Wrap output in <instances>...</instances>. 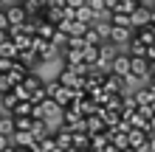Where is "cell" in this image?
<instances>
[{
	"instance_id": "obj_12",
	"label": "cell",
	"mask_w": 155,
	"mask_h": 152,
	"mask_svg": "<svg viewBox=\"0 0 155 152\" xmlns=\"http://www.w3.org/2000/svg\"><path fill=\"white\" fill-rule=\"evenodd\" d=\"M54 138H57V147H59V149H65V152H71V149H74V132H71L68 127L54 130Z\"/></svg>"
},
{
	"instance_id": "obj_7",
	"label": "cell",
	"mask_w": 155,
	"mask_h": 152,
	"mask_svg": "<svg viewBox=\"0 0 155 152\" xmlns=\"http://www.w3.org/2000/svg\"><path fill=\"white\" fill-rule=\"evenodd\" d=\"M113 73L121 76L124 82H130V53H127V51H121V53L113 59Z\"/></svg>"
},
{
	"instance_id": "obj_4",
	"label": "cell",
	"mask_w": 155,
	"mask_h": 152,
	"mask_svg": "<svg viewBox=\"0 0 155 152\" xmlns=\"http://www.w3.org/2000/svg\"><path fill=\"white\" fill-rule=\"evenodd\" d=\"M6 17H8V28H17L28 20V11L23 8V3H12V6H6Z\"/></svg>"
},
{
	"instance_id": "obj_44",
	"label": "cell",
	"mask_w": 155,
	"mask_h": 152,
	"mask_svg": "<svg viewBox=\"0 0 155 152\" xmlns=\"http://www.w3.org/2000/svg\"><path fill=\"white\" fill-rule=\"evenodd\" d=\"M127 152H135V149H127Z\"/></svg>"
},
{
	"instance_id": "obj_22",
	"label": "cell",
	"mask_w": 155,
	"mask_h": 152,
	"mask_svg": "<svg viewBox=\"0 0 155 152\" xmlns=\"http://www.w3.org/2000/svg\"><path fill=\"white\" fill-rule=\"evenodd\" d=\"M14 118L12 115H0V135H8V138H14Z\"/></svg>"
},
{
	"instance_id": "obj_11",
	"label": "cell",
	"mask_w": 155,
	"mask_h": 152,
	"mask_svg": "<svg viewBox=\"0 0 155 152\" xmlns=\"http://www.w3.org/2000/svg\"><path fill=\"white\" fill-rule=\"evenodd\" d=\"M130 20H133V28H144V25H150V23H152V8L138 6V8L130 14Z\"/></svg>"
},
{
	"instance_id": "obj_39",
	"label": "cell",
	"mask_w": 155,
	"mask_h": 152,
	"mask_svg": "<svg viewBox=\"0 0 155 152\" xmlns=\"http://www.w3.org/2000/svg\"><path fill=\"white\" fill-rule=\"evenodd\" d=\"M51 152H65V149H59V147H57V149H51Z\"/></svg>"
},
{
	"instance_id": "obj_45",
	"label": "cell",
	"mask_w": 155,
	"mask_h": 152,
	"mask_svg": "<svg viewBox=\"0 0 155 152\" xmlns=\"http://www.w3.org/2000/svg\"><path fill=\"white\" fill-rule=\"evenodd\" d=\"M85 3H87V0H85Z\"/></svg>"
},
{
	"instance_id": "obj_32",
	"label": "cell",
	"mask_w": 155,
	"mask_h": 152,
	"mask_svg": "<svg viewBox=\"0 0 155 152\" xmlns=\"http://www.w3.org/2000/svg\"><path fill=\"white\" fill-rule=\"evenodd\" d=\"M12 62L14 59H0V73H8L12 70Z\"/></svg>"
},
{
	"instance_id": "obj_27",
	"label": "cell",
	"mask_w": 155,
	"mask_h": 152,
	"mask_svg": "<svg viewBox=\"0 0 155 152\" xmlns=\"http://www.w3.org/2000/svg\"><path fill=\"white\" fill-rule=\"evenodd\" d=\"M74 149H90V135L87 132H74Z\"/></svg>"
},
{
	"instance_id": "obj_9",
	"label": "cell",
	"mask_w": 155,
	"mask_h": 152,
	"mask_svg": "<svg viewBox=\"0 0 155 152\" xmlns=\"http://www.w3.org/2000/svg\"><path fill=\"white\" fill-rule=\"evenodd\" d=\"M133 99H135V104H138V107H147V104H152V102H155V85L144 82V87H138V90L133 93Z\"/></svg>"
},
{
	"instance_id": "obj_19",
	"label": "cell",
	"mask_w": 155,
	"mask_h": 152,
	"mask_svg": "<svg viewBox=\"0 0 155 152\" xmlns=\"http://www.w3.org/2000/svg\"><path fill=\"white\" fill-rule=\"evenodd\" d=\"M17 62H20V65H25V68L31 70V65H37V62H42V59H40L37 53L28 48V51H20V53H17Z\"/></svg>"
},
{
	"instance_id": "obj_28",
	"label": "cell",
	"mask_w": 155,
	"mask_h": 152,
	"mask_svg": "<svg viewBox=\"0 0 155 152\" xmlns=\"http://www.w3.org/2000/svg\"><path fill=\"white\" fill-rule=\"evenodd\" d=\"M31 110H34L31 102H17L14 110H12V115H31Z\"/></svg>"
},
{
	"instance_id": "obj_37",
	"label": "cell",
	"mask_w": 155,
	"mask_h": 152,
	"mask_svg": "<svg viewBox=\"0 0 155 152\" xmlns=\"http://www.w3.org/2000/svg\"><path fill=\"white\" fill-rule=\"evenodd\" d=\"M8 40V31H3V28H0V42H6Z\"/></svg>"
},
{
	"instance_id": "obj_35",
	"label": "cell",
	"mask_w": 155,
	"mask_h": 152,
	"mask_svg": "<svg viewBox=\"0 0 155 152\" xmlns=\"http://www.w3.org/2000/svg\"><path fill=\"white\" fill-rule=\"evenodd\" d=\"M8 147H12V138H8V135H0V152L8 149Z\"/></svg>"
},
{
	"instance_id": "obj_6",
	"label": "cell",
	"mask_w": 155,
	"mask_h": 152,
	"mask_svg": "<svg viewBox=\"0 0 155 152\" xmlns=\"http://www.w3.org/2000/svg\"><path fill=\"white\" fill-rule=\"evenodd\" d=\"M31 51L37 53L40 59H51V57H57V48H54V42L51 40H40V37H34V42H31Z\"/></svg>"
},
{
	"instance_id": "obj_3",
	"label": "cell",
	"mask_w": 155,
	"mask_h": 152,
	"mask_svg": "<svg viewBox=\"0 0 155 152\" xmlns=\"http://www.w3.org/2000/svg\"><path fill=\"white\" fill-rule=\"evenodd\" d=\"M57 82L62 85V87H82V90H85V76L79 73V70H74V68H62L59 70V76H57Z\"/></svg>"
},
{
	"instance_id": "obj_2",
	"label": "cell",
	"mask_w": 155,
	"mask_h": 152,
	"mask_svg": "<svg viewBox=\"0 0 155 152\" xmlns=\"http://www.w3.org/2000/svg\"><path fill=\"white\" fill-rule=\"evenodd\" d=\"M130 82H150V59L147 57H130Z\"/></svg>"
},
{
	"instance_id": "obj_41",
	"label": "cell",
	"mask_w": 155,
	"mask_h": 152,
	"mask_svg": "<svg viewBox=\"0 0 155 152\" xmlns=\"http://www.w3.org/2000/svg\"><path fill=\"white\" fill-rule=\"evenodd\" d=\"M3 152H12V147H8V149H3Z\"/></svg>"
},
{
	"instance_id": "obj_15",
	"label": "cell",
	"mask_w": 155,
	"mask_h": 152,
	"mask_svg": "<svg viewBox=\"0 0 155 152\" xmlns=\"http://www.w3.org/2000/svg\"><path fill=\"white\" fill-rule=\"evenodd\" d=\"M85 127H87V135H96V132H104V121L99 115H85Z\"/></svg>"
},
{
	"instance_id": "obj_18",
	"label": "cell",
	"mask_w": 155,
	"mask_h": 152,
	"mask_svg": "<svg viewBox=\"0 0 155 152\" xmlns=\"http://www.w3.org/2000/svg\"><path fill=\"white\" fill-rule=\"evenodd\" d=\"M14 144L25 147V149H34V147H37V138H34L31 132H14Z\"/></svg>"
},
{
	"instance_id": "obj_13",
	"label": "cell",
	"mask_w": 155,
	"mask_h": 152,
	"mask_svg": "<svg viewBox=\"0 0 155 152\" xmlns=\"http://www.w3.org/2000/svg\"><path fill=\"white\" fill-rule=\"evenodd\" d=\"M74 107H76L82 115H96V113H99V104L90 99V96H82V99H76V102H74Z\"/></svg>"
},
{
	"instance_id": "obj_31",
	"label": "cell",
	"mask_w": 155,
	"mask_h": 152,
	"mask_svg": "<svg viewBox=\"0 0 155 152\" xmlns=\"http://www.w3.org/2000/svg\"><path fill=\"white\" fill-rule=\"evenodd\" d=\"M45 8H54V11H59V8H65V0H48Z\"/></svg>"
},
{
	"instance_id": "obj_20",
	"label": "cell",
	"mask_w": 155,
	"mask_h": 152,
	"mask_svg": "<svg viewBox=\"0 0 155 152\" xmlns=\"http://www.w3.org/2000/svg\"><path fill=\"white\" fill-rule=\"evenodd\" d=\"M82 59H85L87 68H93L96 59H99V45H85V48H82Z\"/></svg>"
},
{
	"instance_id": "obj_23",
	"label": "cell",
	"mask_w": 155,
	"mask_h": 152,
	"mask_svg": "<svg viewBox=\"0 0 155 152\" xmlns=\"http://www.w3.org/2000/svg\"><path fill=\"white\" fill-rule=\"evenodd\" d=\"M82 40H85V45H99V42H102V34L96 31V25H87L85 34H82Z\"/></svg>"
},
{
	"instance_id": "obj_42",
	"label": "cell",
	"mask_w": 155,
	"mask_h": 152,
	"mask_svg": "<svg viewBox=\"0 0 155 152\" xmlns=\"http://www.w3.org/2000/svg\"><path fill=\"white\" fill-rule=\"evenodd\" d=\"M138 3H141V6H144V0H138Z\"/></svg>"
},
{
	"instance_id": "obj_25",
	"label": "cell",
	"mask_w": 155,
	"mask_h": 152,
	"mask_svg": "<svg viewBox=\"0 0 155 152\" xmlns=\"http://www.w3.org/2000/svg\"><path fill=\"white\" fill-rule=\"evenodd\" d=\"M17 53H20V51L14 48V42H12V40L0 42V59H17Z\"/></svg>"
},
{
	"instance_id": "obj_33",
	"label": "cell",
	"mask_w": 155,
	"mask_h": 152,
	"mask_svg": "<svg viewBox=\"0 0 155 152\" xmlns=\"http://www.w3.org/2000/svg\"><path fill=\"white\" fill-rule=\"evenodd\" d=\"M102 3H104V11H107V14H110V11H113V8L118 6V0H102Z\"/></svg>"
},
{
	"instance_id": "obj_30",
	"label": "cell",
	"mask_w": 155,
	"mask_h": 152,
	"mask_svg": "<svg viewBox=\"0 0 155 152\" xmlns=\"http://www.w3.org/2000/svg\"><path fill=\"white\" fill-rule=\"evenodd\" d=\"M14 104H17V96H14V93H6V96H3V110H8V115H12Z\"/></svg>"
},
{
	"instance_id": "obj_26",
	"label": "cell",
	"mask_w": 155,
	"mask_h": 152,
	"mask_svg": "<svg viewBox=\"0 0 155 152\" xmlns=\"http://www.w3.org/2000/svg\"><path fill=\"white\" fill-rule=\"evenodd\" d=\"M51 149H57V138H54V132L45 135L42 141H37V147H34V152H51Z\"/></svg>"
},
{
	"instance_id": "obj_21",
	"label": "cell",
	"mask_w": 155,
	"mask_h": 152,
	"mask_svg": "<svg viewBox=\"0 0 155 152\" xmlns=\"http://www.w3.org/2000/svg\"><path fill=\"white\" fill-rule=\"evenodd\" d=\"M107 144H110V138H107V130H104V132H96V135H90V152L104 149Z\"/></svg>"
},
{
	"instance_id": "obj_5",
	"label": "cell",
	"mask_w": 155,
	"mask_h": 152,
	"mask_svg": "<svg viewBox=\"0 0 155 152\" xmlns=\"http://www.w3.org/2000/svg\"><path fill=\"white\" fill-rule=\"evenodd\" d=\"M102 87H104V93H110V96H124L127 93V82L121 76H116V73H107Z\"/></svg>"
},
{
	"instance_id": "obj_29",
	"label": "cell",
	"mask_w": 155,
	"mask_h": 152,
	"mask_svg": "<svg viewBox=\"0 0 155 152\" xmlns=\"http://www.w3.org/2000/svg\"><path fill=\"white\" fill-rule=\"evenodd\" d=\"M12 90H14L12 76H8V73H0V96H6V93H12Z\"/></svg>"
},
{
	"instance_id": "obj_14",
	"label": "cell",
	"mask_w": 155,
	"mask_h": 152,
	"mask_svg": "<svg viewBox=\"0 0 155 152\" xmlns=\"http://www.w3.org/2000/svg\"><path fill=\"white\" fill-rule=\"evenodd\" d=\"M54 34H57V25H54L51 20H37V34L34 37H40V40H54Z\"/></svg>"
},
{
	"instance_id": "obj_16",
	"label": "cell",
	"mask_w": 155,
	"mask_h": 152,
	"mask_svg": "<svg viewBox=\"0 0 155 152\" xmlns=\"http://www.w3.org/2000/svg\"><path fill=\"white\" fill-rule=\"evenodd\" d=\"M23 85L28 87V99H31V93H34V90H40V87H45L42 76H40V73H34V70H31V73H28V76L23 79Z\"/></svg>"
},
{
	"instance_id": "obj_8",
	"label": "cell",
	"mask_w": 155,
	"mask_h": 152,
	"mask_svg": "<svg viewBox=\"0 0 155 152\" xmlns=\"http://www.w3.org/2000/svg\"><path fill=\"white\" fill-rule=\"evenodd\" d=\"M130 37H133V28H121V25H110V34H107V40L118 48H124L130 42Z\"/></svg>"
},
{
	"instance_id": "obj_38",
	"label": "cell",
	"mask_w": 155,
	"mask_h": 152,
	"mask_svg": "<svg viewBox=\"0 0 155 152\" xmlns=\"http://www.w3.org/2000/svg\"><path fill=\"white\" fill-rule=\"evenodd\" d=\"M12 3H23V0H8V6H12Z\"/></svg>"
},
{
	"instance_id": "obj_17",
	"label": "cell",
	"mask_w": 155,
	"mask_h": 152,
	"mask_svg": "<svg viewBox=\"0 0 155 152\" xmlns=\"http://www.w3.org/2000/svg\"><path fill=\"white\" fill-rule=\"evenodd\" d=\"M138 6H141L138 0H118V6L113 8L110 14H127V17H130V14H133V11H135Z\"/></svg>"
},
{
	"instance_id": "obj_24",
	"label": "cell",
	"mask_w": 155,
	"mask_h": 152,
	"mask_svg": "<svg viewBox=\"0 0 155 152\" xmlns=\"http://www.w3.org/2000/svg\"><path fill=\"white\" fill-rule=\"evenodd\" d=\"M12 118H14V130H17V132H28L31 124H34L31 115H12Z\"/></svg>"
},
{
	"instance_id": "obj_10",
	"label": "cell",
	"mask_w": 155,
	"mask_h": 152,
	"mask_svg": "<svg viewBox=\"0 0 155 152\" xmlns=\"http://www.w3.org/2000/svg\"><path fill=\"white\" fill-rule=\"evenodd\" d=\"M127 141H130V149L141 152L147 147V141H150V130H130L127 132Z\"/></svg>"
},
{
	"instance_id": "obj_40",
	"label": "cell",
	"mask_w": 155,
	"mask_h": 152,
	"mask_svg": "<svg viewBox=\"0 0 155 152\" xmlns=\"http://www.w3.org/2000/svg\"><path fill=\"white\" fill-rule=\"evenodd\" d=\"M152 17H155V3H152Z\"/></svg>"
},
{
	"instance_id": "obj_1",
	"label": "cell",
	"mask_w": 155,
	"mask_h": 152,
	"mask_svg": "<svg viewBox=\"0 0 155 152\" xmlns=\"http://www.w3.org/2000/svg\"><path fill=\"white\" fill-rule=\"evenodd\" d=\"M45 93H48V99H54L59 107H71L76 99H82V96H85V90H82V87H62L57 79H51V82H45Z\"/></svg>"
},
{
	"instance_id": "obj_34",
	"label": "cell",
	"mask_w": 155,
	"mask_h": 152,
	"mask_svg": "<svg viewBox=\"0 0 155 152\" xmlns=\"http://www.w3.org/2000/svg\"><path fill=\"white\" fill-rule=\"evenodd\" d=\"M0 28H3V31H8V17H6V8L0 11Z\"/></svg>"
},
{
	"instance_id": "obj_36",
	"label": "cell",
	"mask_w": 155,
	"mask_h": 152,
	"mask_svg": "<svg viewBox=\"0 0 155 152\" xmlns=\"http://www.w3.org/2000/svg\"><path fill=\"white\" fill-rule=\"evenodd\" d=\"M65 6L68 8H82V6H85V0H65Z\"/></svg>"
},
{
	"instance_id": "obj_43",
	"label": "cell",
	"mask_w": 155,
	"mask_h": 152,
	"mask_svg": "<svg viewBox=\"0 0 155 152\" xmlns=\"http://www.w3.org/2000/svg\"><path fill=\"white\" fill-rule=\"evenodd\" d=\"M3 3H6V6H8V0H3Z\"/></svg>"
}]
</instances>
